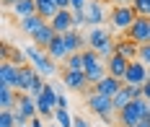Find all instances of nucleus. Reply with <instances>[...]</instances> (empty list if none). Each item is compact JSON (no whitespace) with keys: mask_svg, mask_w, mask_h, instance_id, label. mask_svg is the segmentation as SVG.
Wrapping results in <instances>:
<instances>
[{"mask_svg":"<svg viewBox=\"0 0 150 127\" xmlns=\"http://www.w3.org/2000/svg\"><path fill=\"white\" fill-rule=\"evenodd\" d=\"M86 44H88V49L98 52L104 60H109V57H114V55H117V42H114V39L109 36V31L101 29V26H93V29L88 31Z\"/></svg>","mask_w":150,"mask_h":127,"instance_id":"nucleus-1","label":"nucleus"},{"mask_svg":"<svg viewBox=\"0 0 150 127\" xmlns=\"http://www.w3.org/2000/svg\"><path fill=\"white\" fill-rule=\"evenodd\" d=\"M23 52H26V57H29V65H34V67L39 70V75H44V78H54V75H57V62L47 55V49L36 47V44H29Z\"/></svg>","mask_w":150,"mask_h":127,"instance_id":"nucleus-2","label":"nucleus"},{"mask_svg":"<svg viewBox=\"0 0 150 127\" xmlns=\"http://www.w3.org/2000/svg\"><path fill=\"white\" fill-rule=\"evenodd\" d=\"M148 111H150V101L148 99H135L129 106H124V109L119 111L117 122H119V127H137L142 119H145Z\"/></svg>","mask_w":150,"mask_h":127,"instance_id":"nucleus-3","label":"nucleus"},{"mask_svg":"<svg viewBox=\"0 0 150 127\" xmlns=\"http://www.w3.org/2000/svg\"><path fill=\"white\" fill-rule=\"evenodd\" d=\"M86 106H88L96 117H101L104 122H114V99H109V96H104V94H96V91H91L88 96H86Z\"/></svg>","mask_w":150,"mask_h":127,"instance_id":"nucleus-4","label":"nucleus"},{"mask_svg":"<svg viewBox=\"0 0 150 127\" xmlns=\"http://www.w3.org/2000/svg\"><path fill=\"white\" fill-rule=\"evenodd\" d=\"M83 60H86V75H88L91 86L101 83V80L109 75L106 60L101 57V55H98V52H93V49H83Z\"/></svg>","mask_w":150,"mask_h":127,"instance_id":"nucleus-5","label":"nucleus"},{"mask_svg":"<svg viewBox=\"0 0 150 127\" xmlns=\"http://www.w3.org/2000/svg\"><path fill=\"white\" fill-rule=\"evenodd\" d=\"M135 21H137L135 5H114V8L109 11V23H111L114 31H124L127 34Z\"/></svg>","mask_w":150,"mask_h":127,"instance_id":"nucleus-6","label":"nucleus"},{"mask_svg":"<svg viewBox=\"0 0 150 127\" xmlns=\"http://www.w3.org/2000/svg\"><path fill=\"white\" fill-rule=\"evenodd\" d=\"M36 106H39L42 117H54V111H57V86L47 83L44 91L36 96Z\"/></svg>","mask_w":150,"mask_h":127,"instance_id":"nucleus-7","label":"nucleus"},{"mask_svg":"<svg viewBox=\"0 0 150 127\" xmlns=\"http://www.w3.org/2000/svg\"><path fill=\"white\" fill-rule=\"evenodd\" d=\"M62 86L70 88V91H88L91 88V80L86 75V70H62Z\"/></svg>","mask_w":150,"mask_h":127,"instance_id":"nucleus-8","label":"nucleus"},{"mask_svg":"<svg viewBox=\"0 0 150 127\" xmlns=\"http://www.w3.org/2000/svg\"><path fill=\"white\" fill-rule=\"evenodd\" d=\"M127 39H132L137 44H148L150 42V18L148 16H137V21L129 26Z\"/></svg>","mask_w":150,"mask_h":127,"instance_id":"nucleus-9","label":"nucleus"},{"mask_svg":"<svg viewBox=\"0 0 150 127\" xmlns=\"http://www.w3.org/2000/svg\"><path fill=\"white\" fill-rule=\"evenodd\" d=\"M148 78H150V67H148V65H142L140 60H132L129 67H127L124 83H127V86H142Z\"/></svg>","mask_w":150,"mask_h":127,"instance_id":"nucleus-10","label":"nucleus"},{"mask_svg":"<svg viewBox=\"0 0 150 127\" xmlns=\"http://www.w3.org/2000/svg\"><path fill=\"white\" fill-rule=\"evenodd\" d=\"M83 13H86V21H88V26H101L106 21V8L101 0H88V5L83 8Z\"/></svg>","mask_w":150,"mask_h":127,"instance_id":"nucleus-11","label":"nucleus"},{"mask_svg":"<svg viewBox=\"0 0 150 127\" xmlns=\"http://www.w3.org/2000/svg\"><path fill=\"white\" fill-rule=\"evenodd\" d=\"M18 73H21L18 65L3 60V65H0V86L3 88H16L18 86Z\"/></svg>","mask_w":150,"mask_h":127,"instance_id":"nucleus-12","label":"nucleus"},{"mask_svg":"<svg viewBox=\"0 0 150 127\" xmlns=\"http://www.w3.org/2000/svg\"><path fill=\"white\" fill-rule=\"evenodd\" d=\"M122 86H124V80L114 78V75H106L101 83H96V86H93V91H96V94L109 96V99H114V96L119 94V88H122Z\"/></svg>","mask_w":150,"mask_h":127,"instance_id":"nucleus-13","label":"nucleus"},{"mask_svg":"<svg viewBox=\"0 0 150 127\" xmlns=\"http://www.w3.org/2000/svg\"><path fill=\"white\" fill-rule=\"evenodd\" d=\"M60 36L65 39V47H67V52H70V55L83 52V49H86V36L78 31V29H70L67 34H60Z\"/></svg>","mask_w":150,"mask_h":127,"instance_id":"nucleus-14","label":"nucleus"},{"mask_svg":"<svg viewBox=\"0 0 150 127\" xmlns=\"http://www.w3.org/2000/svg\"><path fill=\"white\" fill-rule=\"evenodd\" d=\"M106 67H109V75L124 80L127 67H129V60H127V57H122V55H114V57H109V60H106Z\"/></svg>","mask_w":150,"mask_h":127,"instance_id":"nucleus-15","label":"nucleus"},{"mask_svg":"<svg viewBox=\"0 0 150 127\" xmlns=\"http://www.w3.org/2000/svg\"><path fill=\"white\" fill-rule=\"evenodd\" d=\"M47 55L54 60V62H65L67 57H70V52H67V47H65V39H62L60 34L52 39V44L47 47Z\"/></svg>","mask_w":150,"mask_h":127,"instance_id":"nucleus-16","label":"nucleus"},{"mask_svg":"<svg viewBox=\"0 0 150 127\" xmlns=\"http://www.w3.org/2000/svg\"><path fill=\"white\" fill-rule=\"evenodd\" d=\"M49 23H52V29H54L57 34H67L70 29H73V11H70V8L60 11V13L52 18Z\"/></svg>","mask_w":150,"mask_h":127,"instance_id":"nucleus-17","label":"nucleus"},{"mask_svg":"<svg viewBox=\"0 0 150 127\" xmlns=\"http://www.w3.org/2000/svg\"><path fill=\"white\" fill-rule=\"evenodd\" d=\"M54 36H57V31H54V29H52V23L47 21L44 26H42L39 31H36V34H34V36H31V39H34V44H36V47L47 49V47H49V44H52V39H54Z\"/></svg>","mask_w":150,"mask_h":127,"instance_id":"nucleus-18","label":"nucleus"},{"mask_svg":"<svg viewBox=\"0 0 150 127\" xmlns=\"http://www.w3.org/2000/svg\"><path fill=\"white\" fill-rule=\"evenodd\" d=\"M44 23H47L44 18L39 16V13H34V16H29V18H21V21H18V29H21L23 34H29V36H34Z\"/></svg>","mask_w":150,"mask_h":127,"instance_id":"nucleus-19","label":"nucleus"},{"mask_svg":"<svg viewBox=\"0 0 150 127\" xmlns=\"http://www.w3.org/2000/svg\"><path fill=\"white\" fill-rule=\"evenodd\" d=\"M117 55L127 57V60L132 62V60H137V57H140V44H137V42H132V39H122V42H117Z\"/></svg>","mask_w":150,"mask_h":127,"instance_id":"nucleus-20","label":"nucleus"},{"mask_svg":"<svg viewBox=\"0 0 150 127\" xmlns=\"http://www.w3.org/2000/svg\"><path fill=\"white\" fill-rule=\"evenodd\" d=\"M60 11L62 8L57 5V0H36V13L44 18V21H52Z\"/></svg>","mask_w":150,"mask_h":127,"instance_id":"nucleus-21","label":"nucleus"},{"mask_svg":"<svg viewBox=\"0 0 150 127\" xmlns=\"http://www.w3.org/2000/svg\"><path fill=\"white\" fill-rule=\"evenodd\" d=\"M16 109L23 111V114H29V117H36V114H39L36 99H34L31 94H18V104H16Z\"/></svg>","mask_w":150,"mask_h":127,"instance_id":"nucleus-22","label":"nucleus"},{"mask_svg":"<svg viewBox=\"0 0 150 127\" xmlns=\"http://www.w3.org/2000/svg\"><path fill=\"white\" fill-rule=\"evenodd\" d=\"M3 60L18 65V67H23L29 57H26V52H23V49H16V47H11V44H3Z\"/></svg>","mask_w":150,"mask_h":127,"instance_id":"nucleus-23","label":"nucleus"},{"mask_svg":"<svg viewBox=\"0 0 150 127\" xmlns=\"http://www.w3.org/2000/svg\"><path fill=\"white\" fill-rule=\"evenodd\" d=\"M11 11H13V16L18 18V21H21V18H29V16L36 13V0H18Z\"/></svg>","mask_w":150,"mask_h":127,"instance_id":"nucleus-24","label":"nucleus"},{"mask_svg":"<svg viewBox=\"0 0 150 127\" xmlns=\"http://www.w3.org/2000/svg\"><path fill=\"white\" fill-rule=\"evenodd\" d=\"M16 104H18V91L0 86V109H16Z\"/></svg>","mask_w":150,"mask_h":127,"instance_id":"nucleus-25","label":"nucleus"},{"mask_svg":"<svg viewBox=\"0 0 150 127\" xmlns=\"http://www.w3.org/2000/svg\"><path fill=\"white\" fill-rule=\"evenodd\" d=\"M132 101H135V99H132V91H129V86H122V88H119V94L114 96V109L122 111L124 106H129Z\"/></svg>","mask_w":150,"mask_h":127,"instance_id":"nucleus-26","label":"nucleus"},{"mask_svg":"<svg viewBox=\"0 0 150 127\" xmlns=\"http://www.w3.org/2000/svg\"><path fill=\"white\" fill-rule=\"evenodd\" d=\"M65 70H86V60H83V52H75L65 60Z\"/></svg>","mask_w":150,"mask_h":127,"instance_id":"nucleus-27","label":"nucleus"},{"mask_svg":"<svg viewBox=\"0 0 150 127\" xmlns=\"http://www.w3.org/2000/svg\"><path fill=\"white\" fill-rule=\"evenodd\" d=\"M73 122H75V117H73L67 109H57V111H54V125H60V127H73Z\"/></svg>","mask_w":150,"mask_h":127,"instance_id":"nucleus-28","label":"nucleus"},{"mask_svg":"<svg viewBox=\"0 0 150 127\" xmlns=\"http://www.w3.org/2000/svg\"><path fill=\"white\" fill-rule=\"evenodd\" d=\"M0 127H16L13 109H3V111H0Z\"/></svg>","mask_w":150,"mask_h":127,"instance_id":"nucleus-29","label":"nucleus"},{"mask_svg":"<svg viewBox=\"0 0 150 127\" xmlns=\"http://www.w3.org/2000/svg\"><path fill=\"white\" fill-rule=\"evenodd\" d=\"M83 26H88V21H86V13L83 11H73V29H83Z\"/></svg>","mask_w":150,"mask_h":127,"instance_id":"nucleus-30","label":"nucleus"},{"mask_svg":"<svg viewBox=\"0 0 150 127\" xmlns=\"http://www.w3.org/2000/svg\"><path fill=\"white\" fill-rule=\"evenodd\" d=\"M132 5H135L137 16H148L150 18V0H135Z\"/></svg>","mask_w":150,"mask_h":127,"instance_id":"nucleus-31","label":"nucleus"},{"mask_svg":"<svg viewBox=\"0 0 150 127\" xmlns=\"http://www.w3.org/2000/svg\"><path fill=\"white\" fill-rule=\"evenodd\" d=\"M137 60L150 67V44H140V57H137Z\"/></svg>","mask_w":150,"mask_h":127,"instance_id":"nucleus-32","label":"nucleus"},{"mask_svg":"<svg viewBox=\"0 0 150 127\" xmlns=\"http://www.w3.org/2000/svg\"><path fill=\"white\" fill-rule=\"evenodd\" d=\"M57 109H70V104H67V96L62 88H57Z\"/></svg>","mask_w":150,"mask_h":127,"instance_id":"nucleus-33","label":"nucleus"},{"mask_svg":"<svg viewBox=\"0 0 150 127\" xmlns=\"http://www.w3.org/2000/svg\"><path fill=\"white\" fill-rule=\"evenodd\" d=\"M88 5V0H70V11H83Z\"/></svg>","mask_w":150,"mask_h":127,"instance_id":"nucleus-34","label":"nucleus"},{"mask_svg":"<svg viewBox=\"0 0 150 127\" xmlns=\"http://www.w3.org/2000/svg\"><path fill=\"white\" fill-rule=\"evenodd\" d=\"M29 127H47V125H44V119H42V114H36V117H31Z\"/></svg>","mask_w":150,"mask_h":127,"instance_id":"nucleus-35","label":"nucleus"},{"mask_svg":"<svg viewBox=\"0 0 150 127\" xmlns=\"http://www.w3.org/2000/svg\"><path fill=\"white\" fill-rule=\"evenodd\" d=\"M73 127H91V125H88V122H86V119H83V117H75Z\"/></svg>","mask_w":150,"mask_h":127,"instance_id":"nucleus-36","label":"nucleus"},{"mask_svg":"<svg viewBox=\"0 0 150 127\" xmlns=\"http://www.w3.org/2000/svg\"><path fill=\"white\" fill-rule=\"evenodd\" d=\"M142 91H145V99L150 101V78L145 80V83H142Z\"/></svg>","mask_w":150,"mask_h":127,"instance_id":"nucleus-37","label":"nucleus"},{"mask_svg":"<svg viewBox=\"0 0 150 127\" xmlns=\"http://www.w3.org/2000/svg\"><path fill=\"white\" fill-rule=\"evenodd\" d=\"M57 5H60L62 11H65V8H70V0H57Z\"/></svg>","mask_w":150,"mask_h":127,"instance_id":"nucleus-38","label":"nucleus"},{"mask_svg":"<svg viewBox=\"0 0 150 127\" xmlns=\"http://www.w3.org/2000/svg\"><path fill=\"white\" fill-rule=\"evenodd\" d=\"M16 3H18V0H3V5H5V8H13Z\"/></svg>","mask_w":150,"mask_h":127,"instance_id":"nucleus-39","label":"nucleus"},{"mask_svg":"<svg viewBox=\"0 0 150 127\" xmlns=\"http://www.w3.org/2000/svg\"><path fill=\"white\" fill-rule=\"evenodd\" d=\"M114 3H117V5H132L135 0H114Z\"/></svg>","mask_w":150,"mask_h":127,"instance_id":"nucleus-40","label":"nucleus"},{"mask_svg":"<svg viewBox=\"0 0 150 127\" xmlns=\"http://www.w3.org/2000/svg\"><path fill=\"white\" fill-rule=\"evenodd\" d=\"M137 127H150V122H145V119H142V122H140Z\"/></svg>","mask_w":150,"mask_h":127,"instance_id":"nucleus-41","label":"nucleus"},{"mask_svg":"<svg viewBox=\"0 0 150 127\" xmlns=\"http://www.w3.org/2000/svg\"><path fill=\"white\" fill-rule=\"evenodd\" d=\"M148 44H150V42H148Z\"/></svg>","mask_w":150,"mask_h":127,"instance_id":"nucleus-42","label":"nucleus"}]
</instances>
